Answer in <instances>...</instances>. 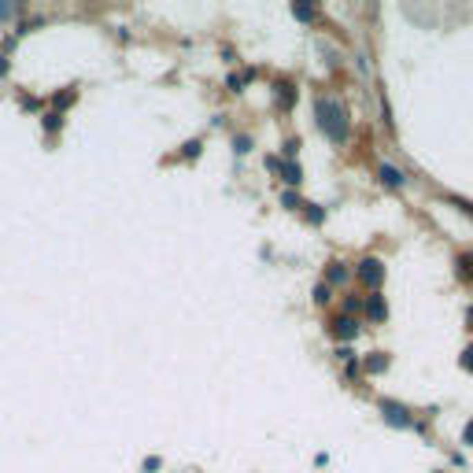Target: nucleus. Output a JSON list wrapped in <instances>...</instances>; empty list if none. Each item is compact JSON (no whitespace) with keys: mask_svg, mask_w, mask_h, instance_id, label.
<instances>
[{"mask_svg":"<svg viewBox=\"0 0 473 473\" xmlns=\"http://www.w3.org/2000/svg\"><path fill=\"white\" fill-rule=\"evenodd\" d=\"M315 111H318V126L326 130V137L333 145H340L344 137H348V118H344L340 100H318Z\"/></svg>","mask_w":473,"mask_h":473,"instance_id":"f257e3e1","label":"nucleus"},{"mask_svg":"<svg viewBox=\"0 0 473 473\" xmlns=\"http://www.w3.org/2000/svg\"><path fill=\"white\" fill-rule=\"evenodd\" d=\"M381 411H384V422H389V425L411 429V414H407V407H400V403H392V400H384V403H381Z\"/></svg>","mask_w":473,"mask_h":473,"instance_id":"f03ea898","label":"nucleus"},{"mask_svg":"<svg viewBox=\"0 0 473 473\" xmlns=\"http://www.w3.org/2000/svg\"><path fill=\"white\" fill-rule=\"evenodd\" d=\"M359 277H362L367 285L378 288V285H381V277H384V270H381V263H378V259H362V263H359Z\"/></svg>","mask_w":473,"mask_h":473,"instance_id":"7ed1b4c3","label":"nucleus"},{"mask_svg":"<svg viewBox=\"0 0 473 473\" xmlns=\"http://www.w3.org/2000/svg\"><path fill=\"white\" fill-rule=\"evenodd\" d=\"M333 333H337L340 340H351L355 333H359V322H355L351 315H344V318H337V322H333Z\"/></svg>","mask_w":473,"mask_h":473,"instance_id":"20e7f679","label":"nucleus"},{"mask_svg":"<svg viewBox=\"0 0 473 473\" xmlns=\"http://www.w3.org/2000/svg\"><path fill=\"white\" fill-rule=\"evenodd\" d=\"M367 315H370L373 322H384V318H389V307H384L381 296H370V299H367Z\"/></svg>","mask_w":473,"mask_h":473,"instance_id":"39448f33","label":"nucleus"},{"mask_svg":"<svg viewBox=\"0 0 473 473\" xmlns=\"http://www.w3.org/2000/svg\"><path fill=\"white\" fill-rule=\"evenodd\" d=\"M381 178H384V185H403V170H396L389 163L381 167Z\"/></svg>","mask_w":473,"mask_h":473,"instance_id":"423d86ee","label":"nucleus"},{"mask_svg":"<svg viewBox=\"0 0 473 473\" xmlns=\"http://www.w3.org/2000/svg\"><path fill=\"white\" fill-rule=\"evenodd\" d=\"M329 281H333V285H340V281H348V270H344V266H340V263H333V266H329Z\"/></svg>","mask_w":473,"mask_h":473,"instance_id":"0eeeda50","label":"nucleus"},{"mask_svg":"<svg viewBox=\"0 0 473 473\" xmlns=\"http://www.w3.org/2000/svg\"><path fill=\"white\" fill-rule=\"evenodd\" d=\"M293 96H296L293 85H277V100H281L285 107H293Z\"/></svg>","mask_w":473,"mask_h":473,"instance_id":"6e6552de","label":"nucleus"},{"mask_svg":"<svg viewBox=\"0 0 473 473\" xmlns=\"http://www.w3.org/2000/svg\"><path fill=\"white\" fill-rule=\"evenodd\" d=\"M384 367H389V359H384V355H373V359H367V370H373V373H381Z\"/></svg>","mask_w":473,"mask_h":473,"instance_id":"1a4fd4ad","label":"nucleus"},{"mask_svg":"<svg viewBox=\"0 0 473 473\" xmlns=\"http://www.w3.org/2000/svg\"><path fill=\"white\" fill-rule=\"evenodd\" d=\"M293 12H296V19H299V23H307V19H315V8H307V4H296Z\"/></svg>","mask_w":473,"mask_h":473,"instance_id":"9d476101","label":"nucleus"},{"mask_svg":"<svg viewBox=\"0 0 473 473\" xmlns=\"http://www.w3.org/2000/svg\"><path fill=\"white\" fill-rule=\"evenodd\" d=\"M285 181H288V185H296V181H299V167L296 163H285Z\"/></svg>","mask_w":473,"mask_h":473,"instance_id":"9b49d317","label":"nucleus"},{"mask_svg":"<svg viewBox=\"0 0 473 473\" xmlns=\"http://www.w3.org/2000/svg\"><path fill=\"white\" fill-rule=\"evenodd\" d=\"M458 266H462V277H473V255H462V259H458Z\"/></svg>","mask_w":473,"mask_h":473,"instance_id":"f8f14e48","label":"nucleus"},{"mask_svg":"<svg viewBox=\"0 0 473 473\" xmlns=\"http://www.w3.org/2000/svg\"><path fill=\"white\" fill-rule=\"evenodd\" d=\"M315 299H318V304H329V285H318L315 288Z\"/></svg>","mask_w":473,"mask_h":473,"instance_id":"ddd939ff","label":"nucleus"},{"mask_svg":"<svg viewBox=\"0 0 473 473\" xmlns=\"http://www.w3.org/2000/svg\"><path fill=\"white\" fill-rule=\"evenodd\" d=\"M71 100H74V89H67V93H59V96H56V107H63V104H71Z\"/></svg>","mask_w":473,"mask_h":473,"instance_id":"4468645a","label":"nucleus"},{"mask_svg":"<svg viewBox=\"0 0 473 473\" xmlns=\"http://www.w3.org/2000/svg\"><path fill=\"white\" fill-rule=\"evenodd\" d=\"M462 367L473 373V348H466V355H462Z\"/></svg>","mask_w":473,"mask_h":473,"instance_id":"2eb2a0df","label":"nucleus"},{"mask_svg":"<svg viewBox=\"0 0 473 473\" xmlns=\"http://www.w3.org/2000/svg\"><path fill=\"white\" fill-rule=\"evenodd\" d=\"M45 126H48V130H59V115H56V111H52V115L45 118Z\"/></svg>","mask_w":473,"mask_h":473,"instance_id":"dca6fc26","label":"nucleus"},{"mask_svg":"<svg viewBox=\"0 0 473 473\" xmlns=\"http://www.w3.org/2000/svg\"><path fill=\"white\" fill-rule=\"evenodd\" d=\"M462 444H473V422H470L466 429H462Z\"/></svg>","mask_w":473,"mask_h":473,"instance_id":"f3484780","label":"nucleus"},{"mask_svg":"<svg viewBox=\"0 0 473 473\" xmlns=\"http://www.w3.org/2000/svg\"><path fill=\"white\" fill-rule=\"evenodd\" d=\"M470 322H473V307H470Z\"/></svg>","mask_w":473,"mask_h":473,"instance_id":"a211bd4d","label":"nucleus"}]
</instances>
